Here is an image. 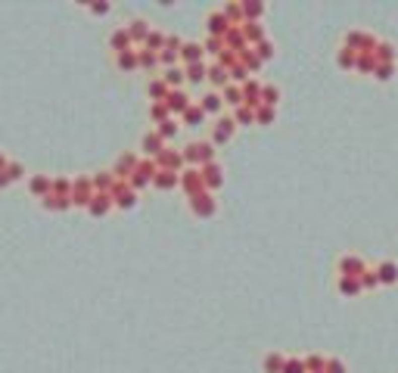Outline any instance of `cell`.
<instances>
[{"mask_svg": "<svg viewBox=\"0 0 398 373\" xmlns=\"http://www.w3.org/2000/svg\"><path fill=\"white\" fill-rule=\"evenodd\" d=\"M150 97L156 100V103H162V97H168V84L162 81V78H156V81H150Z\"/></svg>", "mask_w": 398, "mask_h": 373, "instance_id": "cell-7", "label": "cell"}, {"mask_svg": "<svg viewBox=\"0 0 398 373\" xmlns=\"http://www.w3.org/2000/svg\"><path fill=\"white\" fill-rule=\"evenodd\" d=\"M230 134H233V121L230 118H221L218 121V131H215V140H227Z\"/></svg>", "mask_w": 398, "mask_h": 373, "instance_id": "cell-14", "label": "cell"}, {"mask_svg": "<svg viewBox=\"0 0 398 373\" xmlns=\"http://www.w3.org/2000/svg\"><path fill=\"white\" fill-rule=\"evenodd\" d=\"M31 190H34V193L50 190V177H31Z\"/></svg>", "mask_w": 398, "mask_h": 373, "instance_id": "cell-25", "label": "cell"}, {"mask_svg": "<svg viewBox=\"0 0 398 373\" xmlns=\"http://www.w3.org/2000/svg\"><path fill=\"white\" fill-rule=\"evenodd\" d=\"M199 106H203V112H218L221 109V97L218 94H209V97H203V103H199Z\"/></svg>", "mask_w": 398, "mask_h": 373, "instance_id": "cell-10", "label": "cell"}, {"mask_svg": "<svg viewBox=\"0 0 398 373\" xmlns=\"http://www.w3.org/2000/svg\"><path fill=\"white\" fill-rule=\"evenodd\" d=\"M90 10H94V13H106V10H109V4H94Z\"/></svg>", "mask_w": 398, "mask_h": 373, "instance_id": "cell-40", "label": "cell"}, {"mask_svg": "<svg viewBox=\"0 0 398 373\" xmlns=\"http://www.w3.org/2000/svg\"><path fill=\"white\" fill-rule=\"evenodd\" d=\"M206 184H209V187H218V184H221V168H218V165H212V162L206 165Z\"/></svg>", "mask_w": 398, "mask_h": 373, "instance_id": "cell-13", "label": "cell"}, {"mask_svg": "<svg viewBox=\"0 0 398 373\" xmlns=\"http://www.w3.org/2000/svg\"><path fill=\"white\" fill-rule=\"evenodd\" d=\"M153 118L162 124V121H168V106H165V100L162 103H153Z\"/></svg>", "mask_w": 398, "mask_h": 373, "instance_id": "cell-18", "label": "cell"}, {"mask_svg": "<svg viewBox=\"0 0 398 373\" xmlns=\"http://www.w3.org/2000/svg\"><path fill=\"white\" fill-rule=\"evenodd\" d=\"M187 78H190V81H203V78H206V65H203V62L187 65Z\"/></svg>", "mask_w": 398, "mask_h": 373, "instance_id": "cell-16", "label": "cell"}, {"mask_svg": "<svg viewBox=\"0 0 398 373\" xmlns=\"http://www.w3.org/2000/svg\"><path fill=\"white\" fill-rule=\"evenodd\" d=\"M165 106H168V109H174V112H187V109H190V100H187L184 91H168Z\"/></svg>", "mask_w": 398, "mask_h": 373, "instance_id": "cell-2", "label": "cell"}, {"mask_svg": "<svg viewBox=\"0 0 398 373\" xmlns=\"http://www.w3.org/2000/svg\"><path fill=\"white\" fill-rule=\"evenodd\" d=\"M283 373H305V361H299V358H286Z\"/></svg>", "mask_w": 398, "mask_h": 373, "instance_id": "cell-22", "label": "cell"}, {"mask_svg": "<svg viewBox=\"0 0 398 373\" xmlns=\"http://www.w3.org/2000/svg\"><path fill=\"white\" fill-rule=\"evenodd\" d=\"M255 115H252V109H237V121H252Z\"/></svg>", "mask_w": 398, "mask_h": 373, "instance_id": "cell-32", "label": "cell"}, {"mask_svg": "<svg viewBox=\"0 0 398 373\" xmlns=\"http://www.w3.org/2000/svg\"><path fill=\"white\" fill-rule=\"evenodd\" d=\"M376 72H379L376 75L379 81H386V78H392V65H376Z\"/></svg>", "mask_w": 398, "mask_h": 373, "instance_id": "cell-30", "label": "cell"}, {"mask_svg": "<svg viewBox=\"0 0 398 373\" xmlns=\"http://www.w3.org/2000/svg\"><path fill=\"white\" fill-rule=\"evenodd\" d=\"M358 68H373V59H370V56H361V59H358Z\"/></svg>", "mask_w": 398, "mask_h": 373, "instance_id": "cell-37", "label": "cell"}, {"mask_svg": "<svg viewBox=\"0 0 398 373\" xmlns=\"http://www.w3.org/2000/svg\"><path fill=\"white\" fill-rule=\"evenodd\" d=\"M156 187H174L177 184V177H174V171H156Z\"/></svg>", "mask_w": 398, "mask_h": 373, "instance_id": "cell-11", "label": "cell"}, {"mask_svg": "<svg viewBox=\"0 0 398 373\" xmlns=\"http://www.w3.org/2000/svg\"><path fill=\"white\" fill-rule=\"evenodd\" d=\"M209 28H212V31H224V28H227V19H224L221 13H212V16H209Z\"/></svg>", "mask_w": 398, "mask_h": 373, "instance_id": "cell-19", "label": "cell"}, {"mask_svg": "<svg viewBox=\"0 0 398 373\" xmlns=\"http://www.w3.org/2000/svg\"><path fill=\"white\" fill-rule=\"evenodd\" d=\"M128 41H131V34H128V28H118V31L112 34V47H115L118 53H121L124 47H128Z\"/></svg>", "mask_w": 398, "mask_h": 373, "instance_id": "cell-12", "label": "cell"}, {"mask_svg": "<svg viewBox=\"0 0 398 373\" xmlns=\"http://www.w3.org/2000/svg\"><path fill=\"white\" fill-rule=\"evenodd\" d=\"M258 53H261V56H271V53H274V50H271V41H264V44H261V50H258Z\"/></svg>", "mask_w": 398, "mask_h": 373, "instance_id": "cell-39", "label": "cell"}, {"mask_svg": "<svg viewBox=\"0 0 398 373\" xmlns=\"http://www.w3.org/2000/svg\"><path fill=\"white\" fill-rule=\"evenodd\" d=\"M339 62H342V65H352V62H355V56H352V47H346V50L339 53Z\"/></svg>", "mask_w": 398, "mask_h": 373, "instance_id": "cell-29", "label": "cell"}, {"mask_svg": "<svg viewBox=\"0 0 398 373\" xmlns=\"http://www.w3.org/2000/svg\"><path fill=\"white\" fill-rule=\"evenodd\" d=\"M320 373H327V370H320Z\"/></svg>", "mask_w": 398, "mask_h": 373, "instance_id": "cell-41", "label": "cell"}, {"mask_svg": "<svg viewBox=\"0 0 398 373\" xmlns=\"http://www.w3.org/2000/svg\"><path fill=\"white\" fill-rule=\"evenodd\" d=\"M184 81V72H180V68H168L165 72V84H180Z\"/></svg>", "mask_w": 398, "mask_h": 373, "instance_id": "cell-27", "label": "cell"}, {"mask_svg": "<svg viewBox=\"0 0 398 373\" xmlns=\"http://www.w3.org/2000/svg\"><path fill=\"white\" fill-rule=\"evenodd\" d=\"M376 277H379V283H395L398 280V264L395 261H383L376 268Z\"/></svg>", "mask_w": 398, "mask_h": 373, "instance_id": "cell-4", "label": "cell"}, {"mask_svg": "<svg viewBox=\"0 0 398 373\" xmlns=\"http://www.w3.org/2000/svg\"><path fill=\"white\" fill-rule=\"evenodd\" d=\"M137 62H140V59L134 56V53H131V50H124V53H118V65H121V68H134Z\"/></svg>", "mask_w": 398, "mask_h": 373, "instance_id": "cell-20", "label": "cell"}, {"mask_svg": "<svg viewBox=\"0 0 398 373\" xmlns=\"http://www.w3.org/2000/svg\"><path fill=\"white\" fill-rule=\"evenodd\" d=\"M128 34H131V38H147V22H131Z\"/></svg>", "mask_w": 398, "mask_h": 373, "instance_id": "cell-26", "label": "cell"}, {"mask_svg": "<svg viewBox=\"0 0 398 373\" xmlns=\"http://www.w3.org/2000/svg\"><path fill=\"white\" fill-rule=\"evenodd\" d=\"M339 289L346 292V295H355V292H361L364 286H361V277H339Z\"/></svg>", "mask_w": 398, "mask_h": 373, "instance_id": "cell-6", "label": "cell"}, {"mask_svg": "<svg viewBox=\"0 0 398 373\" xmlns=\"http://www.w3.org/2000/svg\"><path fill=\"white\" fill-rule=\"evenodd\" d=\"M327 373H346V364L336 361V358H330V361H327Z\"/></svg>", "mask_w": 398, "mask_h": 373, "instance_id": "cell-28", "label": "cell"}, {"mask_svg": "<svg viewBox=\"0 0 398 373\" xmlns=\"http://www.w3.org/2000/svg\"><path fill=\"white\" fill-rule=\"evenodd\" d=\"M147 41H150V47H159L162 41H165V38H162V34L159 31H153V34H147Z\"/></svg>", "mask_w": 398, "mask_h": 373, "instance_id": "cell-33", "label": "cell"}, {"mask_svg": "<svg viewBox=\"0 0 398 373\" xmlns=\"http://www.w3.org/2000/svg\"><path fill=\"white\" fill-rule=\"evenodd\" d=\"M209 75H212V81H215V84H224V72H221V68H212Z\"/></svg>", "mask_w": 398, "mask_h": 373, "instance_id": "cell-34", "label": "cell"}, {"mask_svg": "<svg viewBox=\"0 0 398 373\" xmlns=\"http://www.w3.org/2000/svg\"><path fill=\"white\" fill-rule=\"evenodd\" d=\"M376 283H379V277H376V271H364V274H361V286H364V289H370V286H376Z\"/></svg>", "mask_w": 398, "mask_h": 373, "instance_id": "cell-24", "label": "cell"}, {"mask_svg": "<svg viewBox=\"0 0 398 373\" xmlns=\"http://www.w3.org/2000/svg\"><path fill=\"white\" fill-rule=\"evenodd\" d=\"M174 134H177V124H174L171 118L159 124V137H162V140H165V137H174Z\"/></svg>", "mask_w": 398, "mask_h": 373, "instance_id": "cell-21", "label": "cell"}, {"mask_svg": "<svg viewBox=\"0 0 398 373\" xmlns=\"http://www.w3.org/2000/svg\"><path fill=\"white\" fill-rule=\"evenodd\" d=\"M180 56H184V59L193 65V62H199V56H203V47H199V44H184V50H180Z\"/></svg>", "mask_w": 398, "mask_h": 373, "instance_id": "cell-8", "label": "cell"}, {"mask_svg": "<svg viewBox=\"0 0 398 373\" xmlns=\"http://www.w3.org/2000/svg\"><path fill=\"white\" fill-rule=\"evenodd\" d=\"M227 100L230 103H240V91H237V87H227Z\"/></svg>", "mask_w": 398, "mask_h": 373, "instance_id": "cell-36", "label": "cell"}, {"mask_svg": "<svg viewBox=\"0 0 398 373\" xmlns=\"http://www.w3.org/2000/svg\"><path fill=\"white\" fill-rule=\"evenodd\" d=\"M143 150H147V153H159V150H162V137H159V131H150L147 137H143Z\"/></svg>", "mask_w": 398, "mask_h": 373, "instance_id": "cell-9", "label": "cell"}, {"mask_svg": "<svg viewBox=\"0 0 398 373\" xmlns=\"http://www.w3.org/2000/svg\"><path fill=\"white\" fill-rule=\"evenodd\" d=\"M193 211L196 215H215V199L212 196H193Z\"/></svg>", "mask_w": 398, "mask_h": 373, "instance_id": "cell-5", "label": "cell"}, {"mask_svg": "<svg viewBox=\"0 0 398 373\" xmlns=\"http://www.w3.org/2000/svg\"><path fill=\"white\" fill-rule=\"evenodd\" d=\"M153 62H156L153 53H143V56H140V65H153Z\"/></svg>", "mask_w": 398, "mask_h": 373, "instance_id": "cell-38", "label": "cell"}, {"mask_svg": "<svg viewBox=\"0 0 398 373\" xmlns=\"http://www.w3.org/2000/svg\"><path fill=\"white\" fill-rule=\"evenodd\" d=\"M261 100H264V106H274L280 100V91H277L274 84H268V87H261Z\"/></svg>", "mask_w": 398, "mask_h": 373, "instance_id": "cell-15", "label": "cell"}, {"mask_svg": "<svg viewBox=\"0 0 398 373\" xmlns=\"http://www.w3.org/2000/svg\"><path fill=\"white\" fill-rule=\"evenodd\" d=\"M255 118H258L261 124H268V121H274V106H261V109L255 112Z\"/></svg>", "mask_w": 398, "mask_h": 373, "instance_id": "cell-23", "label": "cell"}, {"mask_svg": "<svg viewBox=\"0 0 398 373\" xmlns=\"http://www.w3.org/2000/svg\"><path fill=\"white\" fill-rule=\"evenodd\" d=\"M184 118H187L190 124H199V121H203V118H206V112H203V106H190V109L184 112Z\"/></svg>", "mask_w": 398, "mask_h": 373, "instance_id": "cell-17", "label": "cell"}, {"mask_svg": "<svg viewBox=\"0 0 398 373\" xmlns=\"http://www.w3.org/2000/svg\"><path fill=\"white\" fill-rule=\"evenodd\" d=\"M339 271H342V277H361L364 274V264H361V258H355V255H346L339 261Z\"/></svg>", "mask_w": 398, "mask_h": 373, "instance_id": "cell-1", "label": "cell"}, {"mask_svg": "<svg viewBox=\"0 0 398 373\" xmlns=\"http://www.w3.org/2000/svg\"><path fill=\"white\" fill-rule=\"evenodd\" d=\"M243 10H246L249 16H258V13H261V4H246Z\"/></svg>", "mask_w": 398, "mask_h": 373, "instance_id": "cell-35", "label": "cell"}, {"mask_svg": "<svg viewBox=\"0 0 398 373\" xmlns=\"http://www.w3.org/2000/svg\"><path fill=\"white\" fill-rule=\"evenodd\" d=\"M283 367H286V358H283L280 351L264 354V373H283Z\"/></svg>", "mask_w": 398, "mask_h": 373, "instance_id": "cell-3", "label": "cell"}, {"mask_svg": "<svg viewBox=\"0 0 398 373\" xmlns=\"http://www.w3.org/2000/svg\"><path fill=\"white\" fill-rule=\"evenodd\" d=\"M131 165H134V156H121V159H118V171H121V168L128 171Z\"/></svg>", "mask_w": 398, "mask_h": 373, "instance_id": "cell-31", "label": "cell"}]
</instances>
